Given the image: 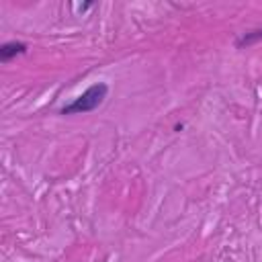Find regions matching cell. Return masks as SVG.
<instances>
[{
  "instance_id": "4",
  "label": "cell",
  "mask_w": 262,
  "mask_h": 262,
  "mask_svg": "<svg viewBox=\"0 0 262 262\" xmlns=\"http://www.w3.org/2000/svg\"><path fill=\"white\" fill-rule=\"evenodd\" d=\"M92 6H94V4H92V2H86V4H78V6H76V8H78V10H80V12H84V10H88V8H92Z\"/></svg>"
},
{
  "instance_id": "1",
  "label": "cell",
  "mask_w": 262,
  "mask_h": 262,
  "mask_svg": "<svg viewBox=\"0 0 262 262\" xmlns=\"http://www.w3.org/2000/svg\"><path fill=\"white\" fill-rule=\"evenodd\" d=\"M106 94H108V86L104 82H96V84L88 86L70 104L61 106L59 108V115H84V113H92V111H96L104 102Z\"/></svg>"
},
{
  "instance_id": "2",
  "label": "cell",
  "mask_w": 262,
  "mask_h": 262,
  "mask_svg": "<svg viewBox=\"0 0 262 262\" xmlns=\"http://www.w3.org/2000/svg\"><path fill=\"white\" fill-rule=\"evenodd\" d=\"M27 49H29V45L25 41H6V43L0 45V61L2 63H8L16 55H25Z\"/></svg>"
},
{
  "instance_id": "3",
  "label": "cell",
  "mask_w": 262,
  "mask_h": 262,
  "mask_svg": "<svg viewBox=\"0 0 262 262\" xmlns=\"http://www.w3.org/2000/svg\"><path fill=\"white\" fill-rule=\"evenodd\" d=\"M258 41H262V29L248 31V33H244V35H239L235 39V49H248V47L256 45Z\"/></svg>"
}]
</instances>
